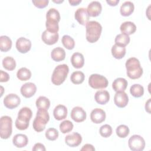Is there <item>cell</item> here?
<instances>
[{"mask_svg":"<svg viewBox=\"0 0 151 151\" xmlns=\"http://www.w3.org/2000/svg\"><path fill=\"white\" fill-rule=\"evenodd\" d=\"M128 83L127 80L122 77H119L116 78L113 83H112V87L115 91H124L127 87Z\"/></svg>","mask_w":151,"mask_h":151,"instance_id":"cb8c5ba5","label":"cell"},{"mask_svg":"<svg viewBox=\"0 0 151 151\" xmlns=\"http://www.w3.org/2000/svg\"><path fill=\"white\" fill-rule=\"evenodd\" d=\"M130 93L133 97L139 98L143 95L144 88L139 84H134L130 87Z\"/></svg>","mask_w":151,"mask_h":151,"instance_id":"1f68e13d","label":"cell"},{"mask_svg":"<svg viewBox=\"0 0 151 151\" xmlns=\"http://www.w3.org/2000/svg\"><path fill=\"white\" fill-rule=\"evenodd\" d=\"M82 142V137L78 133L74 132L65 137V143L70 147H75L79 146Z\"/></svg>","mask_w":151,"mask_h":151,"instance_id":"8fae6325","label":"cell"},{"mask_svg":"<svg viewBox=\"0 0 151 151\" xmlns=\"http://www.w3.org/2000/svg\"><path fill=\"white\" fill-rule=\"evenodd\" d=\"M81 150H86V151H94L95 150V148L94 147L91 145V144H86L84 145L82 148L81 149Z\"/></svg>","mask_w":151,"mask_h":151,"instance_id":"f6af8a7d","label":"cell"},{"mask_svg":"<svg viewBox=\"0 0 151 151\" xmlns=\"http://www.w3.org/2000/svg\"><path fill=\"white\" fill-rule=\"evenodd\" d=\"M35 104L38 109H44L48 110L50 106V101L45 96H40L36 100Z\"/></svg>","mask_w":151,"mask_h":151,"instance_id":"f1b7e54d","label":"cell"},{"mask_svg":"<svg viewBox=\"0 0 151 151\" xmlns=\"http://www.w3.org/2000/svg\"><path fill=\"white\" fill-rule=\"evenodd\" d=\"M127 76L133 80L139 78L143 74V68L139 60L135 57L129 58L125 64Z\"/></svg>","mask_w":151,"mask_h":151,"instance_id":"6da1fadb","label":"cell"},{"mask_svg":"<svg viewBox=\"0 0 151 151\" xmlns=\"http://www.w3.org/2000/svg\"><path fill=\"white\" fill-rule=\"evenodd\" d=\"M134 9V6L133 2L131 1H126L121 5L120 12L122 16L128 17L133 12Z\"/></svg>","mask_w":151,"mask_h":151,"instance_id":"d4e9b609","label":"cell"},{"mask_svg":"<svg viewBox=\"0 0 151 151\" xmlns=\"http://www.w3.org/2000/svg\"><path fill=\"white\" fill-rule=\"evenodd\" d=\"M58 38L59 35L58 33L50 32L47 30H45L41 35V39L42 41L49 45L55 44L58 41Z\"/></svg>","mask_w":151,"mask_h":151,"instance_id":"ac0fdd59","label":"cell"},{"mask_svg":"<svg viewBox=\"0 0 151 151\" xmlns=\"http://www.w3.org/2000/svg\"><path fill=\"white\" fill-rule=\"evenodd\" d=\"M86 40L90 43L97 41L101 35L102 27L101 24L96 21H88L86 25Z\"/></svg>","mask_w":151,"mask_h":151,"instance_id":"7a4b0ae2","label":"cell"},{"mask_svg":"<svg viewBox=\"0 0 151 151\" xmlns=\"http://www.w3.org/2000/svg\"><path fill=\"white\" fill-rule=\"evenodd\" d=\"M54 2H55V3H57V4H59V3H62L63 2H64V1L63 0H58V1H55V0H53L52 1Z\"/></svg>","mask_w":151,"mask_h":151,"instance_id":"681fc988","label":"cell"},{"mask_svg":"<svg viewBox=\"0 0 151 151\" xmlns=\"http://www.w3.org/2000/svg\"><path fill=\"white\" fill-rule=\"evenodd\" d=\"M99 132H100V135L102 137L107 138V137H110L111 135L113 130H112L111 126H110L107 124H106L100 127Z\"/></svg>","mask_w":151,"mask_h":151,"instance_id":"ab89813d","label":"cell"},{"mask_svg":"<svg viewBox=\"0 0 151 151\" xmlns=\"http://www.w3.org/2000/svg\"><path fill=\"white\" fill-rule=\"evenodd\" d=\"M15 46L19 52L25 54L31 50V42L29 40L25 37H20L17 40Z\"/></svg>","mask_w":151,"mask_h":151,"instance_id":"30bf717a","label":"cell"},{"mask_svg":"<svg viewBox=\"0 0 151 151\" xmlns=\"http://www.w3.org/2000/svg\"><path fill=\"white\" fill-rule=\"evenodd\" d=\"M32 150L33 151H37V150L45 151L46 149L43 144H42L41 143H37L34 145Z\"/></svg>","mask_w":151,"mask_h":151,"instance_id":"ee69618b","label":"cell"},{"mask_svg":"<svg viewBox=\"0 0 151 151\" xmlns=\"http://www.w3.org/2000/svg\"><path fill=\"white\" fill-rule=\"evenodd\" d=\"M86 112L81 107H74L71 111V117L76 122H82L86 120Z\"/></svg>","mask_w":151,"mask_h":151,"instance_id":"4fadbf2b","label":"cell"},{"mask_svg":"<svg viewBox=\"0 0 151 151\" xmlns=\"http://www.w3.org/2000/svg\"><path fill=\"white\" fill-rule=\"evenodd\" d=\"M60 15L58 10L55 8H50L47 12L46 19L56 21L59 22L60 21Z\"/></svg>","mask_w":151,"mask_h":151,"instance_id":"74e56055","label":"cell"},{"mask_svg":"<svg viewBox=\"0 0 151 151\" xmlns=\"http://www.w3.org/2000/svg\"><path fill=\"white\" fill-rule=\"evenodd\" d=\"M12 132V120L8 116H3L0 119V136L2 139H8Z\"/></svg>","mask_w":151,"mask_h":151,"instance_id":"8992f818","label":"cell"},{"mask_svg":"<svg viewBox=\"0 0 151 151\" xmlns=\"http://www.w3.org/2000/svg\"><path fill=\"white\" fill-rule=\"evenodd\" d=\"M111 54L116 59H122L123 58L126 52L125 47H122L114 44L111 47Z\"/></svg>","mask_w":151,"mask_h":151,"instance_id":"4316f807","label":"cell"},{"mask_svg":"<svg viewBox=\"0 0 151 151\" xmlns=\"http://www.w3.org/2000/svg\"><path fill=\"white\" fill-rule=\"evenodd\" d=\"M85 78L84 74L80 71H76L73 72L70 77L71 82L74 84H81Z\"/></svg>","mask_w":151,"mask_h":151,"instance_id":"836d02e7","label":"cell"},{"mask_svg":"<svg viewBox=\"0 0 151 151\" xmlns=\"http://www.w3.org/2000/svg\"><path fill=\"white\" fill-rule=\"evenodd\" d=\"M9 80V74L2 70H0V81L1 82H7Z\"/></svg>","mask_w":151,"mask_h":151,"instance_id":"7bdbcfd3","label":"cell"},{"mask_svg":"<svg viewBox=\"0 0 151 151\" xmlns=\"http://www.w3.org/2000/svg\"><path fill=\"white\" fill-rule=\"evenodd\" d=\"M129 127L124 124H121L116 129V134L120 138H125L129 134Z\"/></svg>","mask_w":151,"mask_h":151,"instance_id":"f35d334b","label":"cell"},{"mask_svg":"<svg viewBox=\"0 0 151 151\" xmlns=\"http://www.w3.org/2000/svg\"><path fill=\"white\" fill-rule=\"evenodd\" d=\"M33 4L38 8H44L46 7L49 2L48 0H32Z\"/></svg>","mask_w":151,"mask_h":151,"instance_id":"b9f144b4","label":"cell"},{"mask_svg":"<svg viewBox=\"0 0 151 151\" xmlns=\"http://www.w3.org/2000/svg\"><path fill=\"white\" fill-rule=\"evenodd\" d=\"M150 99H149L145 104V110L149 114H150Z\"/></svg>","mask_w":151,"mask_h":151,"instance_id":"7dc6e473","label":"cell"},{"mask_svg":"<svg viewBox=\"0 0 151 151\" xmlns=\"http://www.w3.org/2000/svg\"><path fill=\"white\" fill-rule=\"evenodd\" d=\"M61 42L64 47L68 50H73L75 46V41L74 39L68 35H64L63 36Z\"/></svg>","mask_w":151,"mask_h":151,"instance_id":"e575fe53","label":"cell"},{"mask_svg":"<svg viewBox=\"0 0 151 151\" xmlns=\"http://www.w3.org/2000/svg\"><path fill=\"white\" fill-rule=\"evenodd\" d=\"M130 37L129 35L124 34H119L116 35L114 41L115 44L122 46L126 47L130 42Z\"/></svg>","mask_w":151,"mask_h":151,"instance_id":"4dcf8cb0","label":"cell"},{"mask_svg":"<svg viewBox=\"0 0 151 151\" xmlns=\"http://www.w3.org/2000/svg\"><path fill=\"white\" fill-rule=\"evenodd\" d=\"M21 93L25 98H30L37 91L36 85L31 82H28L23 84L21 87Z\"/></svg>","mask_w":151,"mask_h":151,"instance_id":"7c38bea8","label":"cell"},{"mask_svg":"<svg viewBox=\"0 0 151 151\" xmlns=\"http://www.w3.org/2000/svg\"><path fill=\"white\" fill-rule=\"evenodd\" d=\"M86 9L90 17H96L101 14L102 11V6L100 2L94 1L91 2L88 5Z\"/></svg>","mask_w":151,"mask_h":151,"instance_id":"9a60e30c","label":"cell"},{"mask_svg":"<svg viewBox=\"0 0 151 151\" xmlns=\"http://www.w3.org/2000/svg\"><path fill=\"white\" fill-rule=\"evenodd\" d=\"M71 63L72 65L76 68H81L84 64V58L83 55L80 52H74L71 57Z\"/></svg>","mask_w":151,"mask_h":151,"instance_id":"603a6c76","label":"cell"},{"mask_svg":"<svg viewBox=\"0 0 151 151\" xmlns=\"http://www.w3.org/2000/svg\"><path fill=\"white\" fill-rule=\"evenodd\" d=\"M74 18L80 24L86 25L88 22L90 16L88 15L86 8H79L75 12Z\"/></svg>","mask_w":151,"mask_h":151,"instance_id":"2e32d148","label":"cell"},{"mask_svg":"<svg viewBox=\"0 0 151 151\" xmlns=\"http://www.w3.org/2000/svg\"><path fill=\"white\" fill-rule=\"evenodd\" d=\"M73 127L74 125L71 121L68 120H65L60 123V130L61 132V133L65 134L71 132L73 130Z\"/></svg>","mask_w":151,"mask_h":151,"instance_id":"8d00e7d4","label":"cell"},{"mask_svg":"<svg viewBox=\"0 0 151 151\" xmlns=\"http://www.w3.org/2000/svg\"><path fill=\"white\" fill-rule=\"evenodd\" d=\"M58 132L55 128H49L48 129L45 133L46 138L51 141H54L56 140L58 137Z\"/></svg>","mask_w":151,"mask_h":151,"instance_id":"60d3db41","label":"cell"},{"mask_svg":"<svg viewBox=\"0 0 151 151\" xmlns=\"http://www.w3.org/2000/svg\"><path fill=\"white\" fill-rule=\"evenodd\" d=\"M2 65L5 69L9 71H12L16 67V62L14 58L7 56L2 60Z\"/></svg>","mask_w":151,"mask_h":151,"instance_id":"d6a6232c","label":"cell"},{"mask_svg":"<svg viewBox=\"0 0 151 151\" xmlns=\"http://www.w3.org/2000/svg\"><path fill=\"white\" fill-rule=\"evenodd\" d=\"M53 115L57 120H61L66 118L67 116V109L63 104L57 105L54 109Z\"/></svg>","mask_w":151,"mask_h":151,"instance_id":"ffe728a7","label":"cell"},{"mask_svg":"<svg viewBox=\"0 0 151 151\" xmlns=\"http://www.w3.org/2000/svg\"><path fill=\"white\" fill-rule=\"evenodd\" d=\"M120 29L122 34L129 36L135 32L136 31V26L133 22L126 21L121 24Z\"/></svg>","mask_w":151,"mask_h":151,"instance_id":"7402d4cb","label":"cell"},{"mask_svg":"<svg viewBox=\"0 0 151 151\" xmlns=\"http://www.w3.org/2000/svg\"><path fill=\"white\" fill-rule=\"evenodd\" d=\"M114 102L119 108L126 107L129 102V97L124 91H117L114 97Z\"/></svg>","mask_w":151,"mask_h":151,"instance_id":"5bb4252c","label":"cell"},{"mask_svg":"<svg viewBox=\"0 0 151 151\" xmlns=\"http://www.w3.org/2000/svg\"><path fill=\"white\" fill-rule=\"evenodd\" d=\"M90 119L91 120L96 124L101 123L106 119V113L101 109L96 108L91 111Z\"/></svg>","mask_w":151,"mask_h":151,"instance_id":"e0dca14e","label":"cell"},{"mask_svg":"<svg viewBox=\"0 0 151 151\" xmlns=\"http://www.w3.org/2000/svg\"><path fill=\"white\" fill-rule=\"evenodd\" d=\"M45 27L48 31L53 33H58L59 30L58 22L51 19H47L45 22Z\"/></svg>","mask_w":151,"mask_h":151,"instance_id":"d590c367","label":"cell"},{"mask_svg":"<svg viewBox=\"0 0 151 151\" xmlns=\"http://www.w3.org/2000/svg\"><path fill=\"white\" fill-rule=\"evenodd\" d=\"M17 77L21 81H27L31 78V72L27 68L22 67L18 70Z\"/></svg>","mask_w":151,"mask_h":151,"instance_id":"f546056e","label":"cell"},{"mask_svg":"<svg viewBox=\"0 0 151 151\" xmlns=\"http://www.w3.org/2000/svg\"><path fill=\"white\" fill-rule=\"evenodd\" d=\"M94 99L98 104H106L110 100L109 93L104 90H99L94 94Z\"/></svg>","mask_w":151,"mask_h":151,"instance_id":"d6986e66","label":"cell"},{"mask_svg":"<svg viewBox=\"0 0 151 151\" xmlns=\"http://www.w3.org/2000/svg\"><path fill=\"white\" fill-rule=\"evenodd\" d=\"M128 145L133 151H142L145 149V141L141 136L134 134L129 138Z\"/></svg>","mask_w":151,"mask_h":151,"instance_id":"ba28073f","label":"cell"},{"mask_svg":"<svg viewBox=\"0 0 151 151\" xmlns=\"http://www.w3.org/2000/svg\"><path fill=\"white\" fill-rule=\"evenodd\" d=\"M69 72V68L67 64H60L54 70L51 76L52 83L56 86H60L64 83Z\"/></svg>","mask_w":151,"mask_h":151,"instance_id":"5b68a950","label":"cell"},{"mask_svg":"<svg viewBox=\"0 0 151 151\" xmlns=\"http://www.w3.org/2000/svg\"><path fill=\"white\" fill-rule=\"evenodd\" d=\"M12 143L18 148L25 147L28 143V139L25 134H17L12 139Z\"/></svg>","mask_w":151,"mask_h":151,"instance_id":"44dd1931","label":"cell"},{"mask_svg":"<svg viewBox=\"0 0 151 151\" xmlns=\"http://www.w3.org/2000/svg\"><path fill=\"white\" fill-rule=\"evenodd\" d=\"M21 103L19 97L16 94L11 93L6 96L4 99V106L9 109H14L17 107Z\"/></svg>","mask_w":151,"mask_h":151,"instance_id":"9c48e42d","label":"cell"},{"mask_svg":"<svg viewBox=\"0 0 151 151\" xmlns=\"http://www.w3.org/2000/svg\"><path fill=\"white\" fill-rule=\"evenodd\" d=\"M109 81L103 76L98 74H91L88 78L89 86L94 89H102L107 87Z\"/></svg>","mask_w":151,"mask_h":151,"instance_id":"52a82bcc","label":"cell"},{"mask_svg":"<svg viewBox=\"0 0 151 151\" xmlns=\"http://www.w3.org/2000/svg\"><path fill=\"white\" fill-rule=\"evenodd\" d=\"M32 116L31 110L27 107L21 108L18 113L15 120V126L19 130H26L29 126V122Z\"/></svg>","mask_w":151,"mask_h":151,"instance_id":"3957f363","label":"cell"},{"mask_svg":"<svg viewBox=\"0 0 151 151\" xmlns=\"http://www.w3.org/2000/svg\"><path fill=\"white\" fill-rule=\"evenodd\" d=\"M51 58L56 61L60 62L65 59V50L60 47L54 48L51 52Z\"/></svg>","mask_w":151,"mask_h":151,"instance_id":"484cf974","label":"cell"},{"mask_svg":"<svg viewBox=\"0 0 151 151\" xmlns=\"http://www.w3.org/2000/svg\"><path fill=\"white\" fill-rule=\"evenodd\" d=\"M11 40L6 35L0 37V50L2 52H7L12 47Z\"/></svg>","mask_w":151,"mask_h":151,"instance_id":"83f0119b","label":"cell"},{"mask_svg":"<svg viewBox=\"0 0 151 151\" xmlns=\"http://www.w3.org/2000/svg\"><path fill=\"white\" fill-rule=\"evenodd\" d=\"M50 120V116L47 110L38 109L36 116L33 121L32 126L35 131L41 132L43 131Z\"/></svg>","mask_w":151,"mask_h":151,"instance_id":"277c9868","label":"cell"},{"mask_svg":"<svg viewBox=\"0 0 151 151\" xmlns=\"http://www.w3.org/2000/svg\"><path fill=\"white\" fill-rule=\"evenodd\" d=\"M106 2L111 6H114L117 5V4L119 2V0H107Z\"/></svg>","mask_w":151,"mask_h":151,"instance_id":"bcb514c9","label":"cell"},{"mask_svg":"<svg viewBox=\"0 0 151 151\" xmlns=\"http://www.w3.org/2000/svg\"><path fill=\"white\" fill-rule=\"evenodd\" d=\"M68 2L71 6H76L81 2V0H68Z\"/></svg>","mask_w":151,"mask_h":151,"instance_id":"c3c4849f","label":"cell"}]
</instances>
